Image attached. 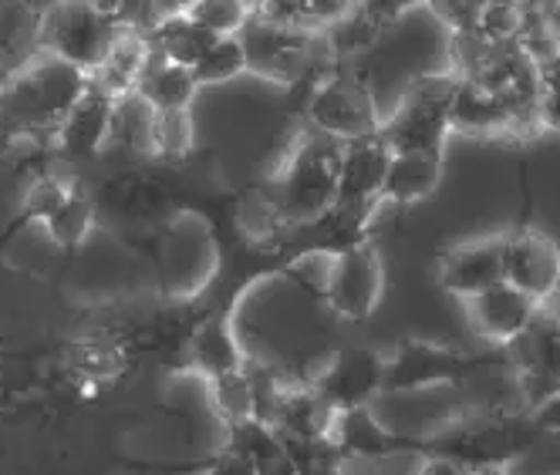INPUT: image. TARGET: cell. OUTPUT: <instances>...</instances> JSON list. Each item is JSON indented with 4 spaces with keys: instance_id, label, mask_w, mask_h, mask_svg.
<instances>
[{
    "instance_id": "21",
    "label": "cell",
    "mask_w": 560,
    "mask_h": 475,
    "mask_svg": "<svg viewBox=\"0 0 560 475\" xmlns=\"http://www.w3.org/2000/svg\"><path fill=\"white\" fill-rule=\"evenodd\" d=\"M145 139L155 155L166 158H183L196 145V126L189 118V108H173V111H149Z\"/></svg>"
},
{
    "instance_id": "24",
    "label": "cell",
    "mask_w": 560,
    "mask_h": 475,
    "mask_svg": "<svg viewBox=\"0 0 560 475\" xmlns=\"http://www.w3.org/2000/svg\"><path fill=\"white\" fill-rule=\"evenodd\" d=\"M42 219L51 226V233H55V240H58V244L71 247V244L82 240L85 229H89V223H92V203L85 200L82 192H71V189H68V192L61 195V203H58L55 210H48Z\"/></svg>"
},
{
    "instance_id": "20",
    "label": "cell",
    "mask_w": 560,
    "mask_h": 475,
    "mask_svg": "<svg viewBox=\"0 0 560 475\" xmlns=\"http://www.w3.org/2000/svg\"><path fill=\"white\" fill-rule=\"evenodd\" d=\"M199 82L192 68L176 64V61H159L149 64L142 82H139V102L149 105L152 111H173V108H189Z\"/></svg>"
},
{
    "instance_id": "7",
    "label": "cell",
    "mask_w": 560,
    "mask_h": 475,
    "mask_svg": "<svg viewBox=\"0 0 560 475\" xmlns=\"http://www.w3.org/2000/svg\"><path fill=\"white\" fill-rule=\"evenodd\" d=\"M115 24L92 4V0H65V4L42 14V48L92 74L115 37Z\"/></svg>"
},
{
    "instance_id": "40",
    "label": "cell",
    "mask_w": 560,
    "mask_h": 475,
    "mask_svg": "<svg viewBox=\"0 0 560 475\" xmlns=\"http://www.w3.org/2000/svg\"><path fill=\"white\" fill-rule=\"evenodd\" d=\"M557 294H560V287H557Z\"/></svg>"
},
{
    "instance_id": "34",
    "label": "cell",
    "mask_w": 560,
    "mask_h": 475,
    "mask_svg": "<svg viewBox=\"0 0 560 475\" xmlns=\"http://www.w3.org/2000/svg\"><path fill=\"white\" fill-rule=\"evenodd\" d=\"M419 475H469V472L463 465H456L453 459H446V455H429L422 462Z\"/></svg>"
},
{
    "instance_id": "19",
    "label": "cell",
    "mask_w": 560,
    "mask_h": 475,
    "mask_svg": "<svg viewBox=\"0 0 560 475\" xmlns=\"http://www.w3.org/2000/svg\"><path fill=\"white\" fill-rule=\"evenodd\" d=\"M149 45H152V55H159L163 61H176V64H186L192 68L199 61L213 41L217 34L207 31L199 21H192L189 14H173V17H159L149 31Z\"/></svg>"
},
{
    "instance_id": "17",
    "label": "cell",
    "mask_w": 560,
    "mask_h": 475,
    "mask_svg": "<svg viewBox=\"0 0 560 475\" xmlns=\"http://www.w3.org/2000/svg\"><path fill=\"white\" fill-rule=\"evenodd\" d=\"M450 132H463L476 139H506L510 108L490 85L463 82L459 78L456 95L450 102Z\"/></svg>"
},
{
    "instance_id": "22",
    "label": "cell",
    "mask_w": 560,
    "mask_h": 475,
    "mask_svg": "<svg viewBox=\"0 0 560 475\" xmlns=\"http://www.w3.org/2000/svg\"><path fill=\"white\" fill-rule=\"evenodd\" d=\"M322 34H325L328 51L341 61V58H351V55L369 51V48L378 41L382 24H375L362 8H351V11H348V14H341L335 24H328Z\"/></svg>"
},
{
    "instance_id": "26",
    "label": "cell",
    "mask_w": 560,
    "mask_h": 475,
    "mask_svg": "<svg viewBox=\"0 0 560 475\" xmlns=\"http://www.w3.org/2000/svg\"><path fill=\"white\" fill-rule=\"evenodd\" d=\"M189 17L199 21L207 31H213L217 37H223V34H236L244 27L250 11L244 0H199V4L189 11Z\"/></svg>"
},
{
    "instance_id": "9",
    "label": "cell",
    "mask_w": 560,
    "mask_h": 475,
    "mask_svg": "<svg viewBox=\"0 0 560 475\" xmlns=\"http://www.w3.org/2000/svg\"><path fill=\"white\" fill-rule=\"evenodd\" d=\"M506 365V354H493V358H472L466 351L429 344V341H406L382 365V388L388 391H416L425 384H456L476 368Z\"/></svg>"
},
{
    "instance_id": "27",
    "label": "cell",
    "mask_w": 560,
    "mask_h": 475,
    "mask_svg": "<svg viewBox=\"0 0 560 475\" xmlns=\"http://www.w3.org/2000/svg\"><path fill=\"white\" fill-rule=\"evenodd\" d=\"M92 4L115 24V27H132V31H149L159 14L152 0H92Z\"/></svg>"
},
{
    "instance_id": "25",
    "label": "cell",
    "mask_w": 560,
    "mask_h": 475,
    "mask_svg": "<svg viewBox=\"0 0 560 475\" xmlns=\"http://www.w3.org/2000/svg\"><path fill=\"white\" fill-rule=\"evenodd\" d=\"M520 24H524V17H520V0H487V4L479 8L472 31H479L497 45H513L520 37Z\"/></svg>"
},
{
    "instance_id": "8",
    "label": "cell",
    "mask_w": 560,
    "mask_h": 475,
    "mask_svg": "<svg viewBox=\"0 0 560 475\" xmlns=\"http://www.w3.org/2000/svg\"><path fill=\"white\" fill-rule=\"evenodd\" d=\"M503 354L506 368L516 375V391L527 412L560 388V313L540 304L534 321L503 347Z\"/></svg>"
},
{
    "instance_id": "23",
    "label": "cell",
    "mask_w": 560,
    "mask_h": 475,
    "mask_svg": "<svg viewBox=\"0 0 560 475\" xmlns=\"http://www.w3.org/2000/svg\"><path fill=\"white\" fill-rule=\"evenodd\" d=\"M247 71V58L244 48H240L236 34H223L217 41L199 55V61L192 64V74L199 85H220V82H233Z\"/></svg>"
},
{
    "instance_id": "18",
    "label": "cell",
    "mask_w": 560,
    "mask_h": 475,
    "mask_svg": "<svg viewBox=\"0 0 560 475\" xmlns=\"http://www.w3.org/2000/svg\"><path fill=\"white\" fill-rule=\"evenodd\" d=\"M439 179H443V152H392L378 203H419L435 192Z\"/></svg>"
},
{
    "instance_id": "37",
    "label": "cell",
    "mask_w": 560,
    "mask_h": 475,
    "mask_svg": "<svg viewBox=\"0 0 560 475\" xmlns=\"http://www.w3.org/2000/svg\"><path fill=\"white\" fill-rule=\"evenodd\" d=\"M469 475H506V468H476Z\"/></svg>"
},
{
    "instance_id": "29",
    "label": "cell",
    "mask_w": 560,
    "mask_h": 475,
    "mask_svg": "<svg viewBox=\"0 0 560 475\" xmlns=\"http://www.w3.org/2000/svg\"><path fill=\"white\" fill-rule=\"evenodd\" d=\"M425 4L439 17H443L453 31H472L476 17H479V8H483L487 0H425Z\"/></svg>"
},
{
    "instance_id": "31",
    "label": "cell",
    "mask_w": 560,
    "mask_h": 475,
    "mask_svg": "<svg viewBox=\"0 0 560 475\" xmlns=\"http://www.w3.org/2000/svg\"><path fill=\"white\" fill-rule=\"evenodd\" d=\"M527 421H530L540 435H560V388L550 391L547 399H540L537 405L527 408Z\"/></svg>"
},
{
    "instance_id": "11",
    "label": "cell",
    "mask_w": 560,
    "mask_h": 475,
    "mask_svg": "<svg viewBox=\"0 0 560 475\" xmlns=\"http://www.w3.org/2000/svg\"><path fill=\"white\" fill-rule=\"evenodd\" d=\"M325 294L341 317H351V321L369 317L382 297V260H378V253L365 244H354V247L341 250L331 263V276H328Z\"/></svg>"
},
{
    "instance_id": "3",
    "label": "cell",
    "mask_w": 560,
    "mask_h": 475,
    "mask_svg": "<svg viewBox=\"0 0 560 475\" xmlns=\"http://www.w3.org/2000/svg\"><path fill=\"white\" fill-rule=\"evenodd\" d=\"M236 41L244 48L247 71L260 74L264 82H273V85L314 82V78L328 68V58H322V55H331L328 45H325V51H317L322 48V31L280 27L257 14H250L244 21V27L236 31Z\"/></svg>"
},
{
    "instance_id": "13",
    "label": "cell",
    "mask_w": 560,
    "mask_h": 475,
    "mask_svg": "<svg viewBox=\"0 0 560 475\" xmlns=\"http://www.w3.org/2000/svg\"><path fill=\"white\" fill-rule=\"evenodd\" d=\"M503 281V236H487L450 250L439 260V284L450 294L469 300Z\"/></svg>"
},
{
    "instance_id": "10",
    "label": "cell",
    "mask_w": 560,
    "mask_h": 475,
    "mask_svg": "<svg viewBox=\"0 0 560 475\" xmlns=\"http://www.w3.org/2000/svg\"><path fill=\"white\" fill-rule=\"evenodd\" d=\"M503 236V281L530 294L534 300H547L560 287V250L550 236L534 226H513Z\"/></svg>"
},
{
    "instance_id": "38",
    "label": "cell",
    "mask_w": 560,
    "mask_h": 475,
    "mask_svg": "<svg viewBox=\"0 0 560 475\" xmlns=\"http://www.w3.org/2000/svg\"><path fill=\"white\" fill-rule=\"evenodd\" d=\"M82 399H95V384H92V381L82 384Z\"/></svg>"
},
{
    "instance_id": "36",
    "label": "cell",
    "mask_w": 560,
    "mask_h": 475,
    "mask_svg": "<svg viewBox=\"0 0 560 475\" xmlns=\"http://www.w3.org/2000/svg\"><path fill=\"white\" fill-rule=\"evenodd\" d=\"M58 4H65V0H24V8H31L34 14H45V11H51Z\"/></svg>"
},
{
    "instance_id": "6",
    "label": "cell",
    "mask_w": 560,
    "mask_h": 475,
    "mask_svg": "<svg viewBox=\"0 0 560 475\" xmlns=\"http://www.w3.org/2000/svg\"><path fill=\"white\" fill-rule=\"evenodd\" d=\"M307 118H311L314 132H325L341 142L375 135L382 126V115H378L369 82L362 74L345 71L338 61L328 64L311 82Z\"/></svg>"
},
{
    "instance_id": "12",
    "label": "cell",
    "mask_w": 560,
    "mask_h": 475,
    "mask_svg": "<svg viewBox=\"0 0 560 475\" xmlns=\"http://www.w3.org/2000/svg\"><path fill=\"white\" fill-rule=\"evenodd\" d=\"M466 310H469V324L479 337L506 347L520 331L534 321V313L540 310V300H534L520 287L500 281L487 290H479L476 297H469Z\"/></svg>"
},
{
    "instance_id": "30",
    "label": "cell",
    "mask_w": 560,
    "mask_h": 475,
    "mask_svg": "<svg viewBox=\"0 0 560 475\" xmlns=\"http://www.w3.org/2000/svg\"><path fill=\"white\" fill-rule=\"evenodd\" d=\"M425 4V0H354V8H362L375 24L388 27L395 24L402 14H409L412 8Z\"/></svg>"
},
{
    "instance_id": "16",
    "label": "cell",
    "mask_w": 560,
    "mask_h": 475,
    "mask_svg": "<svg viewBox=\"0 0 560 475\" xmlns=\"http://www.w3.org/2000/svg\"><path fill=\"white\" fill-rule=\"evenodd\" d=\"M149 61H152L149 37L132 27H118L102 64L89 74V82L112 98H129L139 88Z\"/></svg>"
},
{
    "instance_id": "14",
    "label": "cell",
    "mask_w": 560,
    "mask_h": 475,
    "mask_svg": "<svg viewBox=\"0 0 560 475\" xmlns=\"http://www.w3.org/2000/svg\"><path fill=\"white\" fill-rule=\"evenodd\" d=\"M115 105H118V98L105 95L102 88H95L89 82V88L82 92V98H78L68 108V115L61 118V126L55 129L58 149L68 158H92L105 145V139L112 135Z\"/></svg>"
},
{
    "instance_id": "1",
    "label": "cell",
    "mask_w": 560,
    "mask_h": 475,
    "mask_svg": "<svg viewBox=\"0 0 560 475\" xmlns=\"http://www.w3.org/2000/svg\"><path fill=\"white\" fill-rule=\"evenodd\" d=\"M89 88V74L61 58L24 68L0 92V126L14 132H55L68 108Z\"/></svg>"
},
{
    "instance_id": "33",
    "label": "cell",
    "mask_w": 560,
    "mask_h": 475,
    "mask_svg": "<svg viewBox=\"0 0 560 475\" xmlns=\"http://www.w3.org/2000/svg\"><path fill=\"white\" fill-rule=\"evenodd\" d=\"M537 122H540V132L560 135V92L537 98Z\"/></svg>"
},
{
    "instance_id": "5",
    "label": "cell",
    "mask_w": 560,
    "mask_h": 475,
    "mask_svg": "<svg viewBox=\"0 0 560 475\" xmlns=\"http://www.w3.org/2000/svg\"><path fill=\"white\" fill-rule=\"evenodd\" d=\"M456 74H422L409 85L398 108L382 118L378 135L392 152H443L450 139V102Z\"/></svg>"
},
{
    "instance_id": "35",
    "label": "cell",
    "mask_w": 560,
    "mask_h": 475,
    "mask_svg": "<svg viewBox=\"0 0 560 475\" xmlns=\"http://www.w3.org/2000/svg\"><path fill=\"white\" fill-rule=\"evenodd\" d=\"M159 17H173V14H189L199 0H152Z\"/></svg>"
},
{
    "instance_id": "28",
    "label": "cell",
    "mask_w": 560,
    "mask_h": 475,
    "mask_svg": "<svg viewBox=\"0 0 560 475\" xmlns=\"http://www.w3.org/2000/svg\"><path fill=\"white\" fill-rule=\"evenodd\" d=\"M196 354H199V361L210 365V371H213L217 378L236 368V351H233L230 337L223 334V328H207L203 334H199Z\"/></svg>"
},
{
    "instance_id": "4",
    "label": "cell",
    "mask_w": 560,
    "mask_h": 475,
    "mask_svg": "<svg viewBox=\"0 0 560 475\" xmlns=\"http://www.w3.org/2000/svg\"><path fill=\"white\" fill-rule=\"evenodd\" d=\"M537 439L540 431L527 421V412H503L493 418H469L446 428L432 442V455H446L466 472L506 468L520 455H527Z\"/></svg>"
},
{
    "instance_id": "2",
    "label": "cell",
    "mask_w": 560,
    "mask_h": 475,
    "mask_svg": "<svg viewBox=\"0 0 560 475\" xmlns=\"http://www.w3.org/2000/svg\"><path fill=\"white\" fill-rule=\"evenodd\" d=\"M341 149L345 142L325 132L301 139L284 169L273 179V213L291 223H311L328 216L338 200Z\"/></svg>"
},
{
    "instance_id": "32",
    "label": "cell",
    "mask_w": 560,
    "mask_h": 475,
    "mask_svg": "<svg viewBox=\"0 0 560 475\" xmlns=\"http://www.w3.org/2000/svg\"><path fill=\"white\" fill-rule=\"evenodd\" d=\"M534 68H537V88H540V95L560 92V51H553L547 58H537Z\"/></svg>"
},
{
    "instance_id": "15",
    "label": "cell",
    "mask_w": 560,
    "mask_h": 475,
    "mask_svg": "<svg viewBox=\"0 0 560 475\" xmlns=\"http://www.w3.org/2000/svg\"><path fill=\"white\" fill-rule=\"evenodd\" d=\"M392 149L382 142V135L351 139L341 149V176H338V200L335 206H365L378 203V189L388 169Z\"/></svg>"
},
{
    "instance_id": "39",
    "label": "cell",
    "mask_w": 560,
    "mask_h": 475,
    "mask_svg": "<svg viewBox=\"0 0 560 475\" xmlns=\"http://www.w3.org/2000/svg\"><path fill=\"white\" fill-rule=\"evenodd\" d=\"M244 4H247V11H254L257 4H264V0H244Z\"/></svg>"
}]
</instances>
